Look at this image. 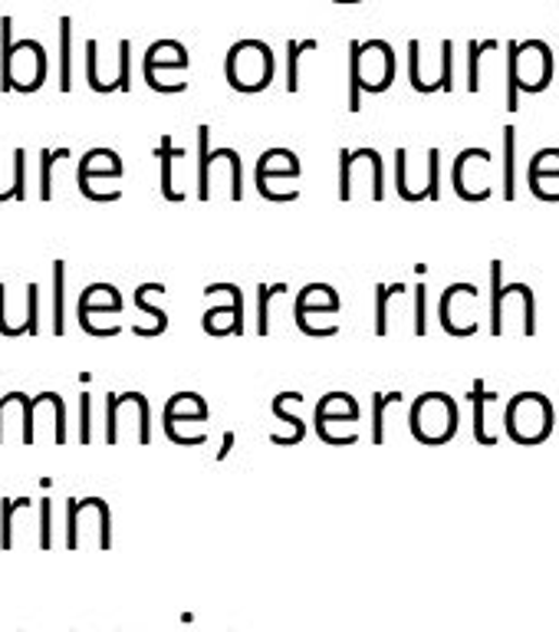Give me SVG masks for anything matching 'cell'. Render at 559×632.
I'll use <instances>...</instances> for the list:
<instances>
[{
  "mask_svg": "<svg viewBox=\"0 0 559 632\" xmlns=\"http://www.w3.org/2000/svg\"><path fill=\"white\" fill-rule=\"evenodd\" d=\"M556 76V56L546 40H510L507 43V113H517L520 92H546Z\"/></svg>",
  "mask_w": 559,
  "mask_h": 632,
  "instance_id": "obj_1",
  "label": "cell"
},
{
  "mask_svg": "<svg viewBox=\"0 0 559 632\" xmlns=\"http://www.w3.org/2000/svg\"><path fill=\"white\" fill-rule=\"evenodd\" d=\"M398 73V60L389 40H353L350 43V113L363 110V92H389Z\"/></svg>",
  "mask_w": 559,
  "mask_h": 632,
  "instance_id": "obj_2",
  "label": "cell"
},
{
  "mask_svg": "<svg viewBox=\"0 0 559 632\" xmlns=\"http://www.w3.org/2000/svg\"><path fill=\"white\" fill-rule=\"evenodd\" d=\"M487 330L494 337L536 333V300L526 283H504V261H491V313Z\"/></svg>",
  "mask_w": 559,
  "mask_h": 632,
  "instance_id": "obj_3",
  "label": "cell"
},
{
  "mask_svg": "<svg viewBox=\"0 0 559 632\" xmlns=\"http://www.w3.org/2000/svg\"><path fill=\"white\" fill-rule=\"evenodd\" d=\"M214 194L244 198V162L238 149H211V129L198 126V198L211 201Z\"/></svg>",
  "mask_w": 559,
  "mask_h": 632,
  "instance_id": "obj_4",
  "label": "cell"
},
{
  "mask_svg": "<svg viewBox=\"0 0 559 632\" xmlns=\"http://www.w3.org/2000/svg\"><path fill=\"white\" fill-rule=\"evenodd\" d=\"M0 89L11 92H34L47 79V50L37 40H17L14 43V21L0 17Z\"/></svg>",
  "mask_w": 559,
  "mask_h": 632,
  "instance_id": "obj_5",
  "label": "cell"
},
{
  "mask_svg": "<svg viewBox=\"0 0 559 632\" xmlns=\"http://www.w3.org/2000/svg\"><path fill=\"white\" fill-rule=\"evenodd\" d=\"M556 408L543 392H517L504 405V432L517 445H543L552 435Z\"/></svg>",
  "mask_w": 559,
  "mask_h": 632,
  "instance_id": "obj_6",
  "label": "cell"
},
{
  "mask_svg": "<svg viewBox=\"0 0 559 632\" xmlns=\"http://www.w3.org/2000/svg\"><path fill=\"white\" fill-rule=\"evenodd\" d=\"M458 402L447 392H424L411 402L408 412V429L415 435V442L421 445H447L458 435Z\"/></svg>",
  "mask_w": 559,
  "mask_h": 632,
  "instance_id": "obj_7",
  "label": "cell"
},
{
  "mask_svg": "<svg viewBox=\"0 0 559 632\" xmlns=\"http://www.w3.org/2000/svg\"><path fill=\"white\" fill-rule=\"evenodd\" d=\"M274 73H277V60H274L270 43L264 40H238L228 50V60H224L228 86L244 96L264 92L274 83Z\"/></svg>",
  "mask_w": 559,
  "mask_h": 632,
  "instance_id": "obj_8",
  "label": "cell"
},
{
  "mask_svg": "<svg viewBox=\"0 0 559 632\" xmlns=\"http://www.w3.org/2000/svg\"><path fill=\"white\" fill-rule=\"evenodd\" d=\"M152 442V408L142 392H109L105 395V442L119 445V442Z\"/></svg>",
  "mask_w": 559,
  "mask_h": 632,
  "instance_id": "obj_9",
  "label": "cell"
},
{
  "mask_svg": "<svg viewBox=\"0 0 559 632\" xmlns=\"http://www.w3.org/2000/svg\"><path fill=\"white\" fill-rule=\"evenodd\" d=\"M385 198V168L376 149H340V201Z\"/></svg>",
  "mask_w": 559,
  "mask_h": 632,
  "instance_id": "obj_10",
  "label": "cell"
},
{
  "mask_svg": "<svg viewBox=\"0 0 559 632\" xmlns=\"http://www.w3.org/2000/svg\"><path fill=\"white\" fill-rule=\"evenodd\" d=\"M437 320L447 337H458V340L474 337L481 330V290L468 280L452 283L441 293Z\"/></svg>",
  "mask_w": 559,
  "mask_h": 632,
  "instance_id": "obj_11",
  "label": "cell"
},
{
  "mask_svg": "<svg viewBox=\"0 0 559 632\" xmlns=\"http://www.w3.org/2000/svg\"><path fill=\"white\" fill-rule=\"evenodd\" d=\"M207 402L198 395V392H175L168 402H165V435L175 442V445H185V448H198L207 442V432H191V426H201L207 421Z\"/></svg>",
  "mask_w": 559,
  "mask_h": 632,
  "instance_id": "obj_12",
  "label": "cell"
},
{
  "mask_svg": "<svg viewBox=\"0 0 559 632\" xmlns=\"http://www.w3.org/2000/svg\"><path fill=\"white\" fill-rule=\"evenodd\" d=\"M408 79H411V89L421 96L452 92L455 89V40H441V63L437 66L428 63L418 40H408Z\"/></svg>",
  "mask_w": 559,
  "mask_h": 632,
  "instance_id": "obj_13",
  "label": "cell"
},
{
  "mask_svg": "<svg viewBox=\"0 0 559 632\" xmlns=\"http://www.w3.org/2000/svg\"><path fill=\"white\" fill-rule=\"evenodd\" d=\"M204 296L214 300V306L204 313V333L207 337H241L244 333V293L238 283H207Z\"/></svg>",
  "mask_w": 559,
  "mask_h": 632,
  "instance_id": "obj_14",
  "label": "cell"
},
{
  "mask_svg": "<svg viewBox=\"0 0 559 632\" xmlns=\"http://www.w3.org/2000/svg\"><path fill=\"white\" fill-rule=\"evenodd\" d=\"M491 165L494 155L491 149H461L455 165H452V185L461 201H487L494 194L491 188Z\"/></svg>",
  "mask_w": 559,
  "mask_h": 632,
  "instance_id": "obj_15",
  "label": "cell"
},
{
  "mask_svg": "<svg viewBox=\"0 0 559 632\" xmlns=\"http://www.w3.org/2000/svg\"><path fill=\"white\" fill-rule=\"evenodd\" d=\"M359 415H363V408H359L356 395H350V392H326L316 402V408H313V429H316L319 442L332 445L335 426H343V429L356 426Z\"/></svg>",
  "mask_w": 559,
  "mask_h": 632,
  "instance_id": "obj_16",
  "label": "cell"
},
{
  "mask_svg": "<svg viewBox=\"0 0 559 632\" xmlns=\"http://www.w3.org/2000/svg\"><path fill=\"white\" fill-rule=\"evenodd\" d=\"M300 175H303L300 155L290 149H267L254 168V181H257L261 198H267L274 204H277V181H296Z\"/></svg>",
  "mask_w": 559,
  "mask_h": 632,
  "instance_id": "obj_17",
  "label": "cell"
},
{
  "mask_svg": "<svg viewBox=\"0 0 559 632\" xmlns=\"http://www.w3.org/2000/svg\"><path fill=\"white\" fill-rule=\"evenodd\" d=\"M188 63H191V56H188L185 43H178V40H155V43L145 50V66H142V69H145V83L155 79V76H162L165 69L185 73Z\"/></svg>",
  "mask_w": 559,
  "mask_h": 632,
  "instance_id": "obj_18",
  "label": "cell"
},
{
  "mask_svg": "<svg viewBox=\"0 0 559 632\" xmlns=\"http://www.w3.org/2000/svg\"><path fill=\"white\" fill-rule=\"evenodd\" d=\"M343 309V300L329 283H306L296 293V309L293 316H335Z\"/></svg>",
  "mask_w": 559,
  "mask_h": 632,
  "instance_id": "obj_19",
  "label": "cell"
},
{
  "mask_svg": "<svg viewBox=\"0 0 559 632\" xmlns=\"http://www.w3.org/2000/svg\"><path fill=\"white\" fill-rule=\"evenodd\" d=\"M303 402V395L300 392H280V395H274V418L277 421H283V426L290 429L287 435H270V442L274 445H300L303 439H306V421L290 408V405H300Z\"/></svg>",
  "mask_w": 559,
  "mask_h": 632,
  "instance_id": "obj_20",
  "label": "cell"
},
{
  "mask_svg": "<svg viewBox=\"0 0 559 632\" xmlns=\"http://www.w3.org/2000/svg\"><path fill=\"white\" fill-rule=\"evenodd\" d=\"M123 293L112 283H89L79 296L76 313L79 316H119L123 313Z\"/></svg>",
  "mask_w": 559,
  "mask_h": 632,
  "instance_id": "obj_21",
  "label": "cell"
},
{
  "mask_svg": "<svg viewBox=\"0 0 559 632\" xmlns=\"http://www.w3.org/2000/svg\"><path fill=\"white\" fill-rule=\"evenodd\" d=\"M155 155L162 159V198L165 201H185L188 191L178 185V165L188 159V149H175L171 136H165L162 146L155 149Z\"/></svg>",
  "mask_w": 559,
  "mask_h": 632,
  "instance_id": "obj_22",
  "label": "cell"
},
{
  "mask_svg": "<svg viewBox=\"0 0 559 632\" xmlns=\"http://www.w3.org/2000/svg\"><path fill=\"white\" fill-rule=\"evenodd\" d=\"M123 175H126V165H123L119 152H112V149H89L79 159L76 181H92V178H112V181H119Z\"/></svg>",
  "mask_w": 559,
  "mask_h": 632,
  "instance_id": "obj_23",
  "label": "cell"
},
{
  "mask_svg": "<svg viewBox=\"0 0 559 632\" xmlns=\"http://www.w3.org/2000/svg\"><path fill=\"white\" fill-rule=\"evenodd\" d=\"M411 296V287L398 283H379L376 287V333L389 337L392 333V320H395V309H402V303Z\"/></svg>",
  "mask_w": 559,
  "mask_h": 632,
  "instance_id": "obj_24",
  "label": "cell"
},
{
  "mask_svg": "<svg viewBox=\"0 0 559 632\" xmlns=\"http://www.w3.org/2000/svg\"><path fill=\"white\" fill-rule=\"evenodd\" d=\"M158 293H165V283H142V287L136 290V306L152 320L149 327H132L136 337H162V333L168 330V313H165L162 306L152 303V296H158Z\"/></svg>",
  "mask_w": 559,
  "mask_h": 632,
  "instance_id": "obj_25",
  "label": "cell"
},
{
  "mask_svg": "<svg viewBox=\"0 0 559 632\" xmlns=\"http://www.w3.org/2000/svg\"><path fill=\"white\" fill-rule=\"evenodd\" d=\"M471 402H474V439H478L481 445L494 448V445L500 442V435L491 429V421H487V408L497 402V392H487V389H484V379H478V382H474V389H471Z\"/></svg>",
  "mask_w": 559,
  "mask_h": 632,
  "instance_id": "obj_26",
  "label": "cell"
},
{
  "mask_svg": "<svg viewBox=\"0 0 559 632\" xmlns=\"http://www.w3.org/2000/svg\"><path fill=\"white\" fill-rule=\"evenodd\" d=\"M408 149H395V191L402 201L408 204H418V201H428V188L424 181H418L411 172H408Z\"/></svg>",
  "mask_w": 559,
  "mask_h": 632,
  "instance_id": "obj_27",
  "label": "cell"
},
{
  "mask_svg": "<svg viewBox=\"0 0 559 632\" xmlns=\"http://www.w3.org/2000/svg\"><path fill=\"white\" fill-rule=\"evenodd\" d=\"M53 333H66V264H53Z\"/></svg>",
  "mask_w": 559,
  "mask_h": 632,
  "instance_id": "obj_28",
  "label": "cell"
},
{
  "mask_svg": "<svg viewBox=\"0 0 559 632\" xmlns=\"http://www.w3.org/2000/svg\"><path fill=\"white\" fill-rule=\"evenodd\" d=\"M60 89H73V21L60 17Z\"/></svg>",
  "mask_w": 559,
  "mask_h": 632,
  "instance_id": "obj_29",
  "label": "cell"
},
{
  "mask_svg": "<svg viewBox=\"0 0 559 632\" xmlns=\"http://www.w3.org/2000/svg\"><path fill=\"white\" fill-rule=\"evenodd\" d=\"M405 395L402 392H376L372 395V442L382 445L385 442V415L392 405H402Z\"/></svg>",
  "mask_w": 559,
  "mask_h": 632,
  "instance_id": "obj_30",
  "label": "cell"
},
{
  "mask_svg": "<svg viewBox=\"0 0 559 632\" xmlns=\"http://www.w3.org/2000/svg\"><path fill=\"white\" fill-rule=\"evenodd\" d=\"M504 198H517V129H504Z\"/></svg>",
  "mask_w": 559,
  "mask_h": 632,
  "instance_id": "obj_31",
  "label": "cell"
},
{
  "mask_svg": "<svg viewBox=\"0 0 559 632\" xmlns=\"http://www.w3.org/2000/svg\"><path fill=\"white\" fill-rule=\"evenodd\" d=\"M319 50L316 40H290L287 43V92H300V60L303 53Z\"/></svg>",
  "mask_w": 559,
  "mask_h": 632,
  "instance_id": "obj_32",
  "label": "cell"
},
{
  "mask_svg": "<svg viewBox=\"0 0 559 632\" xmlns=\"http://www.w3.org/2000/svg\"><path fill=\"white\" fill-rule=\"evenodd\" d=\"M500 43L497 40H471L468 43V92H481V60L484 53H494Z\"/></svg>",
  "mask_w": 559,
  "mask_h": 632,
  "instance_id": "obj_33",
  "label": "cell"
},
{
  "mask_svg": "<svg viewBox=\"0 0 559 632\" xmlns=\"http://www.w3.org/2000/svg\"><path fill=\"white\" fill-rule=\"evenodd\" d=\"M526 178H539V181H556L559 178V149H539L530 165H526Z\"/></svg>",
  "mask_w": 559,
  "mask_h": 632,
  "instance_id": "obj_34",
  "label": "cell"
},
{
  "mask_svg": "<svg viewBox=\"0 0 559 632\" xmlns=\"http://www.w3.org/2000/svg\"><path fill=\"white\" fill-rule=\"evenodd\" d=\"M24 507H30L27 497H17V501L4 497V504H0V531H4V534H0V547H4V551L14 547V514L24 510Z\"/></svg>",
  "mask_w": 559,
  "mask_h": 632,
  "instance_id": "obj_35",
  "label": "cell"
},
{
  "mask_svg": "<svg viewBox=\"0 0 559 632\" xmlns=\"http://www.w3.org/2000/svg\"><path fill=\"white\" fill-rule=\"evenodd\" d=\"M411 333L415 337L428 333V287H424V277L411 287Z\"/></svg>",
  "mask_w": 559,
  "mask_h": 632,
  "instance_id": "obj_36",
  "label": "cell"
},
{
  "mask_svg": "<svg viewBox=\"0 0 559 632\" xmlns=\"http://www.w3.org/2000/svg\"><path fill=\"white\" fill-rule=\"evenodd\" d=\"M277 293H287V283H261L257 287V333H270V300Z\"/></svg>",
  "mask_w": 559,
  "mask_h": 632,
  "instance_id": "obj_37",
  "label": "cell"
},
{
  "mask_svg": "<svg viewBox=\"0 0 559 632\" xmlns=\"http://www.w3.org/2000/svg\"><path fill=\"white\" fill-rule=\"evenodd\" d=\"M63 159H69V149H56V152L43 149L40 152V198L43 201L53 198V165L63 162Z\"/></svg>",
  "mask_w": 559,
  "mask_h": 632,
  "instance_id": "obj_38",
  "label": "cell"
},
{
  "mask_svg": "<svg viewBox=\"0 0 559 632\" xmlns=\"http://www.w3.org/2000/svg\"><path fill=\"white\" fill-rule=\"evenodd\" d=\"M428 201H441V149H428Z\"/></svg>",
  "mask_w": 559,
  "mask_h": 632,
  "instance_id": "obj_39",
  "label": "cell"
},
{
  "mask_svg": "<svg viewBox=\"0 0 559 632\" xmlns=\"http://www.w3.org/2000/svg\"><path fill=\"white\" fill-rule=\"evenodd\" d=\"M79 442L82 445L92 442V395L89 392L79 395Z\"/></svg>",
  "mask_w": 559,
  "mask_h": 632,
  "instance_id": "obj_40",
  "label": "cell"
},
{
  "mask_svg": "<svg viewBox=\"0 0 559 632\" xmlns=\"http://www.w3.org/2000/svg\"><path fill=\"white\" fill-rule=\"evenodd\" d=\"M53 510H50V497L40 501V547L50 551L53 547Z\"/></svg>",
  "mask_w": 559,
  "mask_h": 632,
  "instance_id": "obj_41",
  "label": "cell"
},
{
  "mask_svg": "<svg viewBox=\"0 0 559 632\" xmlns=\"http://www.w3.org/2000/svg\"><path fill=\"white\" fill-rule=\"evenodd\" d=\"M11 159H14V188H17V198H27V188H24V159H27V152L17 149Z\"/></svg>",
  "mask_w": 559,
  "mask_h": 632,
  "instance_id": "obj_42",
  "label": "cell"
},
{
  "mask_svg": "<svg viewBox=\"0 0 559 632\" xmlns=\"http://www.w3.org/2000/svg\"><path fill=\"white\" fill-rule=\"evenodd\" d=\"M234 442H238V435H234V432H224V439H220V448H217V462H224V458L231 455Z\"/></svg>",
  "mask_w": 559,
  "mask_h": 632,
  "instance_id": "obj_43",
  "label": "cell"
},
{
  "mask_svg": "<svg viewBox=\"0 0 559 632\" xmlns=\"http://www.w3.org/2000/svg\"><path fill=\"white\" fill-rule=\"evenodd\" d=\"M332 4H363V0H332Z\"/></svg>",
  "mask_w": 559,
  "mask_h": 632,
  "instance_id": "obj_44",
  "label": "cell"
}]
</instances>
